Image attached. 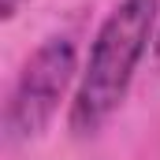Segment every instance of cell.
I'll use <instances>...</instances> for the list:
<instances>
[{"mask_svg":"<svg viewBox=\"0 0 160 160\" xmlns=\"http://www.w3.org/2000/svg\"><path fill=\"white\" fill-rule=\"evenodd\" d=\"M22 4H26V0H0V15H4V19H11Z\"/></svg>","mask_w":160,"mask_h":160,"instance_id":"obj_3","label":"cell"},{"mask_svg":"<svg viewBox=\"0 0 160 160\" xmlns=\"http://www.w3.org/2000/svg\"><path fill=\"white\" fill-rule=\"evenodd\" d=\"M160 26V0H119L108 19L101 22L97 38L89 45V56L82 63L78 86L71 97V130L78 138L97 134L104 123L119 112L127 89L138 75L142 56L149 52V41Z\"/></svg>","mask_w":160,"mask_h":160,"instance_id":"obj_1","label":"cell"},{"mask_svg":"<svg viewBox=\"0 0 160 160\" xmlns=\"http://www.w3.org/2000/svg\"><path fill=\"white\" fill-rule=\"evenodd\" d=\"M78 48L71 38H48L30 52V60L22 63L19 78L11 86L8 108H4V127L8 138L15 142H30L52 123L60 112L63 97L71 86H78Z\"/></svg>","mask_w":160,"mask_h":160,"instance_id":"obj_2","label":"cell"},{"mask_svg":"<svg viewBox=\"0 0 160 160\" xmlns=\"http://www.w3.org/2000/svg\"><path fill=\"white\" fill-rule=\"evenodd\" d=\"M153 52H157V60H160V26H157V38H153Z\"/></svg>","mask_w":160,"mask_h":160,"instance_id":"obj_4","label":"cell"}]
</instances>
